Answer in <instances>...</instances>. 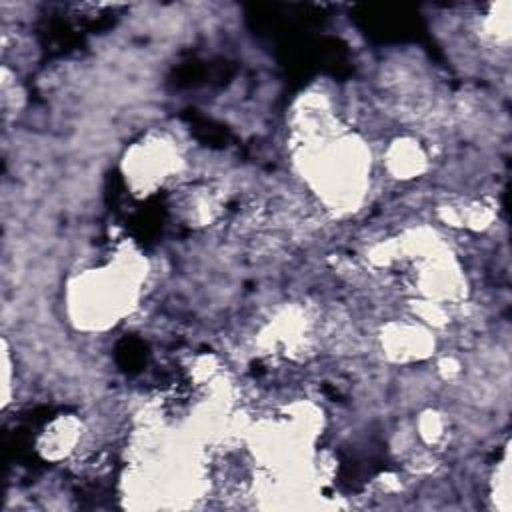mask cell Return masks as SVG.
<instances>
[{
    "label": "cell",
    "mask_w": 512,
    "mask_h": 512,
    "mask_svg": "<svg viewBox=\"0 0 512 512\" xmlns=\"http://www.w3.org/2000/svg\"><path fill=\"white\" fill-rule=\"evenodd\" d=\"M382 352L392 362H420L434 354L436 340L432 328L418 322L416 318L394 320L380 330Z\"/></svg>",
    "instance_id": "7a4b0ae2"
},
{
    "label": "cell",
    "mask_w": 512,
    "mask_h": 512,
    "mask_svg": "<svg viewBox=\"0 0 512 512\" xmlns=\"http://www.w3.org/2000/svg\"><path fill=\"white\" fill-rule=\"evenodd\" d=\"M178 150L166 138L148 136L136 142L124 158V178L140 194H150L158 186H164L178 172Z\"/></svg>",
    "instance_id": "6da1fadb"
},
{
    "label": "cell",
    "mask_w": 512,
    "mask_h": 512,
    "mask_svg": "<svg viewBox=\"0 0 512 512\" xmlns=\"http://www.w3.org/2000/svg\"><path fill=\"white\" fill-rule=\"evenodd\" d=\"M384 162L392 178L410 180L426 170V152L418 140L398 138L386 148Z\"/></svg>",
    "instance_id": "277c9868"
},
{
    "label": "cell",
    "mask_w": 512,
    "mask_h": 512,
    "mask_svg": "<svg viewBox=\"0 0 512 512\" xmlns=\"http://www.w3.org/2000/svg\"><path fill=\"white\" fill-rule=\"evenodd\" d=\"M82 424L74 416H58L38 436V450L48 460H60L74 452L82 436Z\"/></svg>",
    "instance_id": "3957f363"
}]
</instances>
